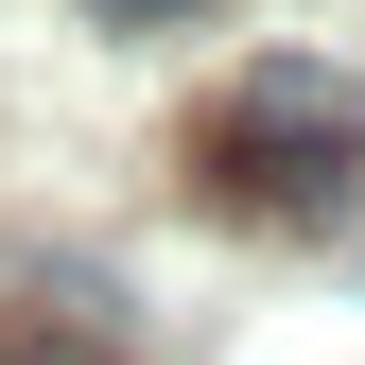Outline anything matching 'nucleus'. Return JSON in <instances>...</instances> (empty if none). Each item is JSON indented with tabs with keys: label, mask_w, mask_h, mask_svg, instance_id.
<instances>
[{
	"label": "nucleus",
	"mask_w": 365,
	"mask_h": 365,
	"mask_svg": "<svg viewBox=\"0 0 365 365\" xmlns=\"http://www.w3.org/2000/svg\"><path fill=\"white\" fill-rule=\"evenodd\" d=\"M105 35H157V18H209V0H87Z\"/></svg>",
	"instance_id": "7ed1b4c3"
},
{
	"label": "nucleus",
	"mask_w": 365,
	"mask_h": 365,
	"mask_svg": "<svg viewBox=\"0 0 365 365\" xmlns=\"http://www.w3.org/2000/svg\"><path fill=\"white\" fill-rule=\"evenodd\" d=\"M209 192L226 209H279V226H331L365 192V87L331 53H261L209 122Z\"/></svg>",
	"instance_id": "f257e3e1"
},
{
	"label": "nucleus",
	"mask_w": 365,
	"mask_h": 365,
	"mask_svg": "<svg viewBox=\"0 0 365 365\" xmlns=\"http://www.w3.org/2000/svg\"><path fill=\"white\" fill-rule=\"evenodd\" d=\"M0 365H122V348L70 331V313H0Z\"/></svg>",
	"instance_id": "f03ea898"
}]
</instances>
